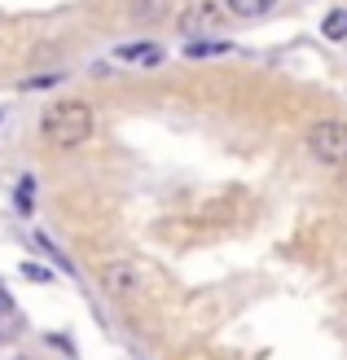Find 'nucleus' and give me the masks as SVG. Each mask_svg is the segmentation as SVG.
Here are the masks:
<instances>
[{
  "label": "nucleus",
  "instance_id": "39448f33",
  "mask_svg": "<svg viewBox=\"0 0 347 360\" xmlns=\"http://www.w3.org/2000/svg\"><path fill=\"white\" fill-rule=\"evenodd\" d=\"M272 5H277V0H225L229 18H237V22H255V18L272 13Z\"/></svg>",
  "mask_w": 347,
  "mask_h": 360
},
{
  "label": "nucleus",
  "instance_id": "20e7f679",
  "mask_svg": "<svg viewBox=\"0 0 347 360\" xmlns=\"http://www.w3.org/2000/svg\"><path fill=\"white\" fill-rule=\"evenodd\" d=\"M115 62H127V66H158L163 62V49L158 44H119L115 49Z\"/></svg>",
  "mask_w": 347,
  "mask_h": 360
},
{
  "label": "nucleus",
  "instance_id": "6e6552de",
  "mask_svg": "<svg viewBox=\"0 0 347 360\" xmlns=\"http://www.w3.org/2000/svg\"><path fill=\"white\" fill-rule=\"evenodd\" d=\"M185 53L189 58H215V53H229V44L225 40H194V44H185Z\"/></svg>",
  "mask_w": 347,
  "mask_h": 360
},
{
  "label": "nucleus",
  "instance_id": "0eeeda50",
  "mask_svg": "<svg viewBox=\"0 0 347 360\" xmlns=\"http://www.w3.org/2000/svg\"><path fill=\"white\" fill-rule=\"evenodd\" d=\"M211 18H215V5H207V0H198V5L185 13V18H180V27H185V31H194V27H203V22H211Z\"/></svg>",
  "mask_w": 347,
  "mask_h": 360
},
{
  "label": "nucleus",
  "instance_id": "423d86ee",
  "mask_svg": "<svg viewBox=\"0 0 347 360\" xmlns=\"http://www.w3.org/2000/svg\"><path fill=\"white\" fill-rule=\"evenodd\" d=\"M321 35H325V40H347V9H330V13H325Z\"/></svg>",
  "mask_w": 347,
  "mask_h": 360
},
{
  "label": "nucleus",
  "instance_id": "f257e3e1",
  "mask_svg": "<svg viewBox=\"0 0 347 360\" xmlns=\"http://www.w3.org/2000/svg\"><path fill=\"white\" fill-rule=\"evenodd\" d=\"M40 136L49 141L53 150H75L93 136V110L84 101H58L49 105L40 119Z\"/></svg>",
  "mask_w": 347,
  "mask_h": 360
},
{
  "label": "nucleus",
  "instance_id": "7ed1b4c3",
  "mask_svg": "<svg viewBox=\"0 0 347 360\" xmlns=\"http://www.w3.org/2000/svg\"><path fill=\"white\" fill-rule=\"evenodd\" d=\"M101 285H106V295H115V299H132L141 290V268L137 264H111L101 273Z\"/></svg>",
  "mask_w": 347,
  "mask_h": 360
},
{
  "label": "nucleus",
  "instance_id": "f03ea898",
  "mask_svg": "<svg viewBox=\"0 0 347 360\" xmlns=\"http://www.w3.org/2000/svg\"><path fill=\"white\" fill-rule=\"evenodd\" d=\"M308 150H313V158H321L330 167H347V123H339V119L313 123L308 128Z\"/></svg>",
  "mask_w": 347,
  "mask_h": 360
}]
</instances>
